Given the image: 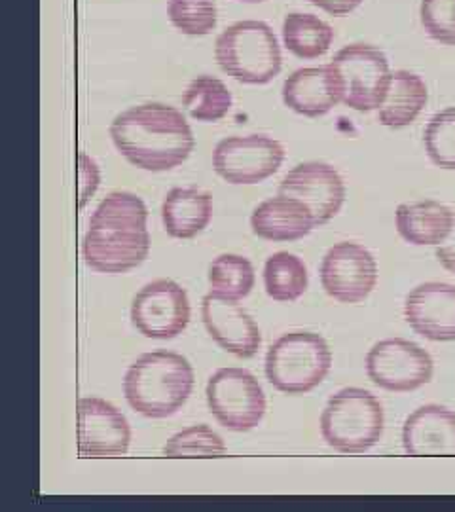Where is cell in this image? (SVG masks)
<instances>
[{
	"label": "cell",
	"mask_w": 455,
	"mask_h": 512,
	"mask_svg": "<svg viewBox=\"0 0 455 512\" xmlns=\"http://www.w3.org/2000/svg\"><path fill=\"white\" fill-rule=\"evenodd\" d=\"M383 406L370 391L346 387L328 399L321 433L330 448L342 454H363L383 435Z\"/></svg>",
	"instance_id": "5b68a950"
},
{
	"label": "cell",
	"mask_w": 455,
	"mask_h": 512,
	"mask_svg": "<svg viewBox=\"0 0 455 512\" xmlns=\"http://www.w3.org/2000/svg\"><path fill=\"white\" fill-rule=\"evenodd\" d=\"M283 101L300 116L319 118L342 103L330 65L298 69L283 84Z\"/></svg>",
	"instance_id": "ac0fdd59"
},
{
	"label": "cell",
	"mask_w": 455,
	"mask_h": 512,
	"mask_svg": "<svg viewBox=\"0 0 455 512\" xmlns=\"http://www.w3.org/2000/svg\"><path fill=\"white\" fill-rule=\"evenodd\" d=\"M167 458H222L226 444L209 425H192L173 435L164 446Z\"/></svg>",
	"instance_id": "83f0119b"
},
{
	"label": "cell",
	"mask_w": 455,
	"mask_h": 512,
	"mask_svg": "<svg viewBox=\"0 0 455 512\" xmlns=\"http://www.w3.org/2000/svg\"><path fill=\"white\" fill-rule=\"evenodd\" d=\"M342 93V103L357 112H372L382 107L389 88V59L372 44H349L328 63Z\"/></svg>",
	"instance_id": "52a82bcc"
},
{
	"label": "cell",
	"mask_w": 455,
	"mask_h": 512,
	"mask_svg": "<svg viewBox=\"0 0 455 512\" xmlns=\"http://www.w3.org/2000/svg\"><path fill=\"white\" fill-rule=\"evenodd\" d=\"M321 283L330 298L342 304H359L376 289V258L359 243H336L323 258Z\"/></svg>",
	"instance_id": "7c38bea8"
},
{
	"label": "cell",
	"mask_w": 455,
	"mask_h": 512,
	"mask_svg": "<svg viewBox=\"0 0 455 512\" xmlns=\"http://www.w3.org/2000/svg\"><path fill=\"white\" fill-rule=\"evenodd\" d=\"M279 194L300 200L310 209L315 226H323L340 213L346 202V183L336 167L325 162H304L283 177Z\"/></svg>",
	"instance_id": "4fadbf2b"
},
{
	"label": "cell",
	"mask_w": 455,
	"mask_h": 512,
	"mask_svg": "<svg viewBox=\"0 0 455 512\" xmlns=\"http://www.w3.org/2000/svg\"><path fill=\"white\" fill-rule=\"evenodd\" d=\"M404 317L431 342L455 340V287L440 281L421 283L404 302Z\"/></svg>",
	"instance_id": "2e32d148"
},
{
	"label": "cell",
	"mask_w": 455,
	"mask_h": 512,
	"mask_svg": "<svg viewBox=\"0 0 455 512\" xmlns=\"http://www.w3.org/2000/svg\"><path fill=\"white\" fill-rule=\"evenodd\" d=\"M308 268L287 251L275 253L264 266V287L275 302H294L308 289Z\"/></svg>",
	"instance_id": "d4e9b609"
},
{
	"label": "cell",
	"mask_w": 455,
	"mask_h": 512,
	"mask_svg": "<svg viewBox=\"0 0 455 512\" xmlns=\"http://www.w3.org/2000/svg\"><path fill=\"white\" fill-rule=\"evenodd\" d=\"M110 137L129 164L152 173L184 164L196 145L181 110L164 103H143L124 110L114 118Z\"/></svg>",
	"instance_id": "6da1fadb"
},
{
	"label": "cell",
	"mask_w": 455,
	"mask_h": 512,
	"mask_svg": "<svg viewBox=\"0 0 455 512\" xmlns=\"http://www.w3.org/2000/svg\"><path fill=\"white\" fill-rule=\"evenodd\" d=\"M194 387L190 363L173 351H152L129 366L124 393L129 406L145 418L162 420L179 412Z\"/></svg>",
	"instance_id": "3957f363"
},
{
	"label": "cell",
	"mask_w": 455,
	"mask_h": 512,
	"mask_svg": "<svg viewBox=\"0 0 455 512\" xmlns=\"http://www.w3.org/2000/svg\"><path fill=\"white\" fill-rule=\"evenodd\" d=\"M283 44L298 59H319L334 42V29L313 14L291 12L283 19Z\"/></svg>",
	"instance_id": "603a6c76"
},
{
	"label": "cell",
	"mask_w": 455,
	"mask_h": 512,
	"mask_svg": "<svg viewBox=\"0 0 455 512\" xmlns=\"http://www.w3.org/2000/svg\"><path fill=\"white\" fill-rule=\"evenodd\" d=\"M201 317L211 338L224 351L249 359L260 349L262 336L255 319L237 304V300L209 293L201 302Z\"/></svg>",
	"instance_id": "9a60e30c"
},
{
	"label": "cell",
	"mask_w": 455,
	"mask_h": 512,
	"mask_svg": "<svg viewBox=\"0 0 455 512\" xmlns=\"http://www.w3.org/2000/svg\"><path fill=\"white\" fill-rule=\"evenodd\" d=\"M209 285L211 293L241 300L255 287V268L245 256H217L209 266Z\"/></svg>",
	"instance_id": "484cf974"
},
{
	"label": "cell",
	"mask_w": 455,
	"mask_h": 512,
	"mask_svg": "<svg viewBox=\"0 0 455 512\" xmlns=\"http://www.w3.org/2000/svg\"><path fill=\"white\" fill-rule=\"evenodd\" d=\"M427 156L442 169H455V107L437 112L423 133Z\"/></svg>",
	"instance_id": "f1b7e54d"
},
{
	"label": "cell",
	"mask_w": 455,
	"mask_h": 512,
	"mask_svg": "<svg viewBox=\"0 0 455 512\" xmlns=\"http://www.w3.org/2000/svg\"><path fill=\"white\" fill-rule=\"evenodd\" d=\"M239 2H249V4H258V2H264V0H239Z\"/></svg>",
	"instance_id": "836d02e7"
},
{
	"label": "cell",
	"mask_w": 455,
	"mask_h": 512,
	"mask_svg": "<svg viewBox=\"0 0 455 512\" xmlns=\"http://www.w3.org/2000/svg\"><path fill=\"white\" fill-rule=\"evenodd\" d=\"M131 321L146 338H177L190 321L188 294L171 279H156L133 298Z\"/></svg>",
	"instance_id": "8fae6325"
},
{
	"label": "cell",
	"mask_w": 455,
	"mask_h": 512,
	"mask_svg": "<svg viewBox=\"0 0 455 512\" xmlns=\"http://www.w3.org/2000/svg\"><path fill=\"white\" fill-rule=\"evenodd\" d=\"M251 228L258 238L268 241H296L315 228L310 209L291 196H275L253 211Z\"/></svg>",
	"instance_id": "d6986e66"
},
{
	"label": "cell",
	"mask_w": 455,
	"mask_h": 512,
	"mask_svg": "<svg viewBox=\"0 0 455 512\" xmlns=\"http://www.w3.org/2000/svg\"><path fill=\"white\" fill-rule=\"evenodd\" d=\"M285 148L266 135L222 139L213 152L217 175L230 184H258L279 171Z\"/></svg>",
	"instance_id": "30bf717a"
},
{
	"label": "cell",
	"mask_w": 455,
	"mask_h": 512,
	"mask_svg": "<svg viewBox=\"0 0 455 512\" xmlns=\"http://www.w3.org/2000/svg\"><path fill=\"white\" fill-rule=\"evenodd\" d=\"M408 456H455V412L440 404H425L402 427Z\"/></svg>",
	"instance_id": "e0dca14e"
},
{
	"label": "cell",
	"mask_w": 455,
	"mask_h": 512,
	"mask_svg": "<svg viewBox=\"0 0 455 512\" xmlns=\"http://www.w3.org/2000/svg\"><path fill=\"white\" fill-rule=\"evenodd\" d=\"M80 207H86L99 186V169L88 154H80Z\"/></svg>",
	"instance_id": "4dcf8cb0"
},
{
	"label": "cell",
	"mask_w": 455,
	"mask_h": 512,
	"mask_svg": "<svg viewBox=\"0 0 455 512\" xmlns=\"http://www.w3.org/2000/svg\"><path fill=\"white\" fill-rule=\"evenodd\" d=\"M397 230L412 245H440L454 226L455 211L435 200L402 203L395 213Z\"/></svg>",
	"instance_id": "ffe728a7"
},
{
	"label": "cell",
	"mask_w": 455,
	"mask_h": 512,
	"mask_svg": "<svg viewBox=\"0 0 455 512\" xmlns=\"http://www.w3.org/2000/svg\"><path fill=\"white\" fill-rule=\"evenodd\" d=\"M313 6L321 8L323 12H327L328 16H336L342 18L351 12H355L363 0H310Z\"/></svg>",
	"instance_id": "1f68e13d"
},
{
	"label": "cell",
	"mask_w": 455,
	"mask_h": 512,
	"mask_svg": "<svg viewBox=\"0 0 455 512\" xmlns=\"http://www.w3.org/2000/svg\"><path fill=\"white\" fill-rule=\"evenodd\" d=\"M330 366L327 340L313 332L283 334L266 353V378L287 395L310 393L327 378Z\"/></svg>",
	"instance_id": "8992f818"
},
{
	"label": "cell",
	"mask_w": 455,
	"mask_h": 512,
	"mask_svg": "<svg viewBox=\"0 0 455 512\" xmlns=\"http://www.w3.org/2000/svg\"><path fill=\"white\" fill-rule=\"evenodd\" d=\"M78 452L82 458H116L128 454V420L112 404L84 397L78 401Z\"/></svg>",
	"instance_id": "5bb4252c"
},
{
	"label": "cell",
	"mask_w": 455,
	"mask_h": 512,
	"mask_svg": "<svg viewBox=\"0 0 455 512\" xmlns=\"http://www.w3.org/2000/svg\"><path fill=\"white\" fill-rule=\"evenodd\" d=\"M207 404L222 427L247 433L266 414V397L255 376L245 368H220L207 384Z\"/></svg>",
	"instance_id": "ba28073f"
},
{
	"label": "cell",
	"mask_w": 455,
	"mask_h": 512,
	"mask_svg": "<svg viewBox=\"0 0 455 512\" xmlns=\"http://www.w3.org/2000/svg\"><path fill=\"white\" fill-rule=\"evenodd\" d=\"M167 18L186 37H207L217 29V0H169Z\"/></svg>",
	"instance_id": "4316f807"
},
{
	"label": "cell",
	"mask_w": 455,
	"mask_h": 512,
	"mask_svg": "<svg viewBox=\"0 0 455 512\" xmlns=\"http://www.w3.org/2000/svg\"><path fill=\"white\" fill-rule=\"evenodd\" d=\"M429 99L425 80L410 71L391 74L389 88L378 109V120L385 128L401 129L414 124Z\"/></svg>",
	"instance_id": "7402d4cb"
},
{
	"label": "cell",
	"mask_w": 455,
	"mask_h": 512,
	"mask_svg": "<svg viewBox=\"0 0 455 512\" xmlns=\"http://www.w3.org/2000/svg\"><path fill=\"white\" fill-rule=\"evenodd\" d=\"M433 359L425 349L404 340L389 338L378 342L366 355L368 378L387 391H416L431 382Z\"/></svg>",
	"instance_id": "9c48e42d"
},
{
	"label": "cell",
	"mask_w": 455,
	"mask_h": 512,
	"mask_svg": "<svg viewBox=\"0 0 455 512\" xmlns=\"http://www.w3.org/2000/svg\"><path fill=\"white\" fill-rule=\"evenodd\" d=\"M211 217L213 200L198 188H173L162 203L165 232L171 238H196L209 226Z\"/></svg>",
	"instance_id": "44dd1931"
},
{
	"label": "cell",
	"mask_w": 455,
	"mask_h": 512,
	"mask_svg": "<svg viewBox=\"0 0 455 512\" xmlns=\"http://www.w3.org/2000/svg\"><path fill=\"white\" fill-rule=\"evenodd\" d=\"M182 107L198 122H219L232 110V93L219 78L201 74L188 84Z\"/></svg>",
	"instance_id": "cb8c5ba5"
},
{
	"label": "cell",
	"mask_w": 455,
	"mask_h": 512,
	"mask_svg": "<svg viewBox=\"0 0 455 512\" xmlns=\"http://www.w3.org/2000/svg\"><path fill=\"white\" fill-rule=\"evenodd\" d=\"M419 18L435 42L455 46V0H421Z\"/></svg>",
	"instance_id": "f546056e"
},
{
	"label": "cell",
	"mask_w": 455,
	"mask_h": 512,
	"mask_svg": "<svg viewBox=\"0 0 455 512\" xmlns=\"http://www.w3.org/2000/svg\"><path fill=\"white\" fill-rule=\"evenodd\" d=\"M437 258L448 272L455 274V220L448 238L437 245Z\"/></svg>",
	"instance_id": "d6a6232c"
},
{
	"label": "cell",
	"mask_w": 455,
	"mask_h": 512,
	"mask_svg": "<svg viewBox=\"0 0 455 512\" xmlns=\"http://www.w3.org/2000/svg\"><path fill=\"white\" fill-rule=\"evenodd\" d=\"M215 59L222 73L241 84L262 86L281 71V46L264 21L245 19L226 27L215 42Z\"/></svg>",
	"instance_id": "277c9868"
},
{
	"label": "cell",
	"mask_w": 455,
	"mask_h": 512,
	"mask_svg": "<svg viewBox=\"0 0 455 512\" xmlns=\"http://www.w3.org/2000/svg\"><path fill=\"white\" fill-rule=\"evenodd\" d=\"M148 209L131 192H112L90 219L82 255L91 270L101 274H126L141 266L150 251L146 228Z\"/></svg>",
	"instance_id": "7a4b0ae2"
}]
</instances>
